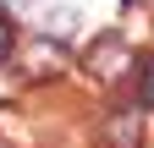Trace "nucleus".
<instances>
[{"instance_id": "4", "label": "nucleus", "mask_w": 154, "mask_h": 148, "mask_svg": "<svg viewBox=\"0 0 154 148\" xmlns=\"http://www.w3.org/2000/svg\"><path fill=\"white\" fill-rule=\"evenodd\" d=\"M11 39H17V33H11V22H6V16H0V61L11 55Z\"/></svg>"}, {"instance_id": "2", "label": "nucleus", "mask_w": 154, "mask_h": 148, "mask_svg": "<svg viewBox=\"0 0 154 148\" xmlns=\"http://www.w3.org/2000/svg\"><path fill=\"white\" fill-rule=\"evenodd\" d=\"M105 137H110L116 148H138V121H132V110H121V115L105 126Z\"/></svg>"}, {"instance_id": "3", "label": "nucleus", "mask_w": 154, "mask_h": 148, "mask_svg": "<svg viewBox=\"0 0 154 148\" xmlns=\"http://www.w3.org/2000/svg\"><path fill=\"white\" fill-rule=\"evenodd\" d=\"M138 77H143V104H149V110H154V61H149V66H143V71H138Z\"/></svg>"}, {"instance_id": "1", "label": "nucleus", "mask_w": 154, "mask_h": 148, "mask_svg": "<svg viewBox=\"0 0 154 148\" xmlns=\"http://www.w3.org/2000/svg\"><path fill=\"white\" fill-rule=\"evenodd\" d=\"M88 71L105 88H116V82H127L132 71H138V55H132V44L121 33H105V39H94V49H88Z\"/></svg>"}]
</instances>
